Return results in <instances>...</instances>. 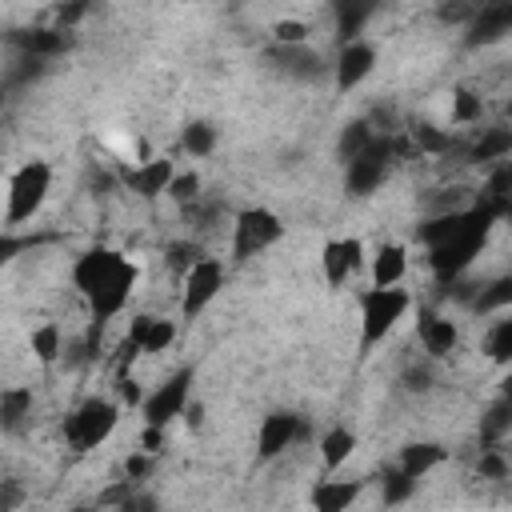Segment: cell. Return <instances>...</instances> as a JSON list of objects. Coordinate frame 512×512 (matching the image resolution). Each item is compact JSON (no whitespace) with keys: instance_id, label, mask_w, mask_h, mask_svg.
Here are the masks:
<instances>
[{"instance_id":"1","label":"cell","mask_w":512,"mask_h":512,"mask_svg":"<svg viewBox=\"0 0 512 512\" xmlns=\"http://www.w3.org/2000/svg\"><path fill=\"white\" fill-rule=\"evenodd\" d=\"M68 276H72V288L80 292V300L88 304L92 324L104 328V324L120 320V312L128 308V300L140 284V264H136V256H128L112 244H96L72 260Z\"/></svg>"},{"instance_id":"2","label":"cell","mask_w":512,"mask_h":512,"mask_svg":"<svg viewBox=\"0 0 512 512\" xmlns=\"http://www.w3.org/2000/svg\"><path fill=\"white\" fill-rule=\"evenodd\" d=\"M52 164L44 160V156H28V160H20L12 172H8V180H4V212H0V224L4 228H24V224H32L40 212H44V204H48V196H52Z\"/></svg>"},{"instance_id":"3","label":"cell","mask_w":512,"mask_h":512,"mask_svg":"<svg viewBox=\"0 0 512 512\" xmlns=\"http://www.w3.org/2000/svg\"><path fill=\"white\" fill-rule=\"evenodd\" d=\"M412 312V292L404 284H368L356 292V316H360V356H368L376 344H384L404 316Z\"/></svg>"},{"instance_id":"4","label":"cell","mask_w":512,"mask_h":512,"mask_svg":"<svg viewBox=\"0 0 512 512\" xmlns=\"http://www.w3.org/2000/svg\"><path fill=\"white\" fill-rule=\"evenodd\" d=\"M120 424V400L108 396H84L68 420H64V440L72 452H96Z\"/></svg>"},{"instance_id":"5","label":"cell","mask_w":512,"mask_h":512,"mask_svg":"<svg viewBox=\"0 0 512 512\" xmlns=\"http://www.w3.org/2000/svg\"><path fill=\"white\" fill-rule=\"evenodd\" d=\"M288 236V224L264 208V204H252V208H240L236 220H232V260L244 264L252 256H264L268 248H276L280 240Z\"/></svg>"},{"instance_id":"6","label":"cell","mask_w":512,"mask_h":512,"mask_svg":"<svg viewBox=\"0 0 512 512\" xmlns=\"http://www.w3.org/2000/svg\"><path fill=\"white\" fill-rule=\"evenodd\" d=\"M224 280H228V264L220 256H196L184 272H180V316L184 320H196L220 292H224Z\"/></svg>"},{"instance_id":"7","label":"cell","mask_w":512,"mask_h":512,"mask_svg":"<svg viewBox=\"0 0 512 512\" xmlns=\"http://www.w3.org/2000/svg\"><path fill=\"white\" fill-rule=\"evenodd\" d=\"M188 400H192V368H180V372H172L164 384H156L152 392H144L140 416H144V424H152V428H168L172 420L184 416Z\"/></svg>"},{"instance_id":"8","label":"cell","mask_w":512,"mask_h":512,"mask_svg":"<svg viewBox=\"0 0 512 512\" xmlns=\"http://www.w3.org/2000/svg\"><path fill=\"white\" fill-rule=\"evenodd\" d=\"M364 264H368V256H364L360 236H336L320 248V276L328 288H348L364 272Z\"/></svg>"},{"instance_id":"9","label":"cell","mask_w":512,"mask_h":512,"mask_svg":"<svg viewBox=\"0 0 512 512\" xmlns=\"http://www.w3.org/2000/svg\"><path fill=\"white\" fill-rule=\"evenodd\" d=\"M332 68H336V92H352V88H360V84L376 72V48H372L368 40L352 36V40L340 44Z\"/></svg>"},{"instance_id":"10","label":"cell","mask_w":512,"mask_h":512,"mask_svg":"<svg viewBox=\"0 0 512 512\" xmlns=\"http://www.w3.org/2000/svg\"><path fill=\"white\" fill-rule=\"evenodd\" d=\"M296 436H300V416H292V412H272V416H264L260 428H256V456H260V460H276L280 452H288V448L296 444Z\"/></svg>"},{"instance_id":"11","label":"cell","mask_w":512,"mask_h":512,"mask_svg":"<svg viewBox=\"0 0 512 512\" xmlns=\"http://www.w3.org/2000/svg\"><path fill=\"white\" fill-rule=\"evenodd\" d=\"M172 172H176V164H172L168 156H148V160H132V164H128L124 184H128L136 196L156 200V196H164V188H168Z\"/></svg>"},{"instance_id":"12","label":"cell","mask_w":512,"mask_h":512,"mask_svg":"<svg viewBox=\"0 0 512 512\" xmlns=\"http://www.w3.org/2000/svg\"><path fill=\"white\" fill-rule=\"evenodd\" d=\"M368 284H404L408 280V268H412V256H408V244L400 240H384L372 256H368Z\"/></svg>"},{"instance_id":"13","label":"cell","mask_w":512,"mask_h":512,"mask_svg":"<svg viewBox=\"0 0 512 512\" xmlns=\"http://www.w3.org/2000/svg\"><path fill=\"white\" fill-rule=\"evenodd\" d=\"M416 340H420V348H424L432 360H440V356H452V352H456L460 328H456V320H448L444 312H420V320H416Z\"/></svg>"},{"instance_id":"14","label":"cell","mask_w":512,"mask_h":512,"mask_svg":"<svg viewBox=\"0 0 512 512\" xmlns=\"http://www.w3.org/2000/svg\"><path fill=\"white\" fill-rule=\"evenodd\" d=\"M128 340L140 348V356H156V352H168L176 344V320H164V316H136L128 324Z\"/></svg>"},{"instance_id":"15","label":"cell","mask_w":512,"mask_h":512,"mask_svg":"<svg viewBox=\"0 0 512 512\" xmlns=\"http://www.w3.org/2000/svg\"><path fill=\"white\" fill-rule=\"evenodd\" d=\"M352 452H356V432H352V428L332 424V428L320 436V468H324L328 476H336V472L352 460Z\"/></svg>"},{"instance_id":"16","label":"cell","mask_w":512,"mask_h":512,"mask_svg":"<svg viewBox=\"0 0 512 512\" xmlns=\"http://www.w3.org/2000/svg\"><path fill=\"white\" fill-rule=\"evenodd\" d=\"M360 496V480H320L316 484V492H312V504L320 508V512H340V508H348L352 500Z\"/></svg>"},{"instance_id":"17","label":"cell","mask_w":512,"mask_h":512,"mask_svg":"<svg viewBox=\"0 0 512 512\" xmlns=\"http://www.w3.org/2000/svg\"><path fill=\"white\" fill-rule=\"evenodd\" d=\"M440 460H444V448H436V444H412V448H404V456H400V476L416 484V480H424Z\"/></svg>"},{"instance_id":"18","label":"cell","mask_w":512,"mask_h":512,"mask_svg":"<svg viewBox=\"0 0 512 512\" xmlns=\"http://www.w3.org/2000/svg\"><path fill=\"white\" fill-rule=\"evenodd\" d=\"M28 348H32V356H36L40 364H56V360H60V352H64V332H60V324H56V320H48V324L32 328Z\"/></svg>"},{"instance_id":"19","label":"cell","mask_w":512,"mask_h":512,"mask_svg":"<svg viewBox=\"0 0 512 512\" xmlns=\"http://www.w3.org/2000/svg\"><path fill=\"white\" fill-rule=\"evenodd\" d=\"M164 196H172L176 204H188V200H196L200 196V176L196 172H172V180H168V188H164Z\"/></svg>"},{"instance_id":"20","label":"cell","mask_w":512,"mask_h":512,"mask_svg":"<svg viewBox=\"0 0 512 512\" xmlns=\"http://www.w3.org/2000/svg\"><path fill=\"white\" fill-rule=\"evenodd\" d=\"M484 348H488V356L492 360H508V352H512V320H496L492 324V332H488V340H484Z\"/></svg>"},{"instance_id":"21","label":"cell","mask_w":512,"mask_h":512,"mask_svg":"<svg viewBox=\"0 0 512 512\" xmlns=\"http://www.w3.org/2000/svg\"><path fill=\"white\" fill-rule=\"evenodd\" d=\"M272 36H276V44H288V48H300V44L308 40V24H304V20H276V28H272Z\"/></svg>"},{"instance_id":"22","label":"cell","mask_w":512,"mask_h":512,"mask_svg":"<svg viewBox=\"0 0 512 512\" xmlns=\"http://www.w3.org/2000/svg\"><path fill=\"white\" fill-rule=\"evenodd\" d=\"M184 148H188L192 156H208V152H212V128H208V124H192V128L184 132Z\"/></svg>"},{"instance_id":"23","label":"cell","mask_w":512,"mask_h":512,"mask_svg":"<svg viewBox=\"0 0 512 512\" xmlns=\"http://www.w3.org/2000/svg\"><path fill=\"white\" fill-rule=\"evenodd\" d=\"M20 248H24V240H20L12 228H4V224H0V268H4Z\"/></svg>"}]
</instances>
